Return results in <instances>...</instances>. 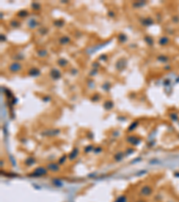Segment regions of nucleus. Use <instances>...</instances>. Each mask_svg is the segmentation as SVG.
Instances as JSON below:
<instances>
[{"instance_id": "1", "label": "nucleus", "mask_w": 179, "mask_h": 202, "mask_svg": "<svg viewBox=\"0 0 179 202\" xmlns=\"http://www.w3.org/2000/svg\"><path fill=\"white\" fill-rule=\"evenodd\" d=\"M23 68V66L19 62H13V63L10 64L9 67H8V69L12 72V73H17V72H20Z\"/></svg>"}, {"instance_id": "2", "label": "nucleus", "mask_w": 179, "mask_h": 202, "mask_svg": "<svg viewBox=\"0 0 179 202\" xmlns=\"http://www.w3.org/2000/svg\"><path fill=\"white\" fill-rule=\"evenodd\" d=\"M45 174H47V169L44 167H39L32 173V176H36V177L45 175Z\"/></svg>"}, {"instance_id": "3", "label": "nucleus", "mask_w": 179, "mask_h": 202, "mask_svg": "<svg viewBox=\"0 0 179 202\" xmlns=\"http://www.w3.org/2000/svg\"><path fill=\"white\" fill-rule=\"evenodd\" d=\"M153 23H154L153 19L151 18V17H150V16L141 19V24H143V25H144V26L151 25V24H153Z\"/></svg>"}, {"instance_id": "4", "label": "nucleus", "mask_w": 179, "mask_h": 202, "mask_svg": "<svg viewBox=\"0 0 179 202\" xmlns=\"http://www.w3.org/2000/svg\"><path fill=\"white\" fill-rule=\"evenodd\" d=\"M50 76L54 80H57V79H59L61 77V73L57 68H52L51 71H50Z\"/></svg>"}, {"instance_id": "5", "label": "nucleus", "mask_w": 179, "mask_h": 202, "mask_svg": "<svg viewBox=\"0 0 179 202\" xmlns=\"http://www.w3.org/2000/svg\"><path fill=\"white\" fill-rule=\"evenodd\" d=\"M28 75L31 76H38L40 75V70L37 67H32L28 71Z\"/></svg>"}, {"instance_id": "6", "label": "nucleus", "mask_w": 179, "mask_h": 202, "mask_svg": "<svg viewBox=\"0 0 179 202\" xmlns=\"http://www.w3.org/2000/svg\"><path fill=\"white\" fill-rule=\"evenodd\" d=\"M141 193L143 196H149L151 193V188L150 186H143L141 189Z\"/></svg>"}, {"instance_id": "7", "label": "nucleus", "mask_w": 179, "mask_h": 202, "mask_svg": "<svg viewBox=\"0 0 179 202\" xmlns=\"http://www.w3.org/2000/svg\"><path fill=\"white\" fill-rule=\"evenodd\" d=\"M70 42V38L67 36H63L59 39V43L61 45H66Z\"/></svg>"}, {"instance_id": "8", "label": "nucleus", "mask_w": 179, "mask_h": 202, "mask_svg": "<svg viewBox=\"0 0 179 202\" xmlns=\"http://www.w3.org/2000/svg\"><path fill=\"white\" fill-rule=\"evenodd\" d=\"M57 64H58V65H59L60 67H65L67 66L68 61L66 60L65 58H59V59L57 60Z\"/></svg>"}, {"instance_id": "9", "label": "nucleus", "mask_w": 179, "mask_h": 202, "mask_svg": "<svg viewBox=\"0 0 179 202\" xmlns=\"http://www.w3.org/2000/svg\"><path fill=\"white\" fill-rule=\"evenodd\" d=\"M78 149L77 148H75V149H73V151H72V153H71L70 155H69V160H71V161H73V160H74L76 157H77V155H78Z\"/></svg>"}, {"instance_id": "10", "label": "nucleus", "mask_w": 179, "mask_h": 202, "mask_svg": "<svg viewBox=\"0 0 179 202\" xmlns=\"http://www.w3.org/2000/svg\"><path fill=\"white\" fill-rule=\"evenodd\" d=\"M47 167L52 172H57L59 170V166H57V164H56V163H49L47 165Z\"/></svg>"}, {"instance_id": "11", "label": "nucleus", "mask_w": 179, "mask_h": 202, "mask_svg": "<svg viewBox=\"0 0 179 202\" xmlns=\"http://www.w3.org/2000/svg\"><path fill=\"white\" fill-rule=\"evenodd\" d=\"M145 5H146L145 1H136V2H134L133 4H132V6H133L134 8H140Z\"/></svg>"}, {"instance_id": "12", "label": "nucleus", "mask_w": 179, "mask_h": 202, "mask_svg": "<svg viewBox=\"0 0 179 202\" xmlns=\"http://www.w3.org/2000/svg\"><path fill=\"white\" fill-rule=\"evenodd\" d=\"M169 42V40L167 38L166 36H163L161 37L160 39H159V40H158V43H159V45H162V46H165V45H167V43Z\"/></svg>"}, {"instance_id": "13", "label": "nucleus", "mask_w": 179, "mask_h": 202, "mask_svg": "<svg viewBox=\"0 0 179 202\" xmlns=\"http://www.w3.org/2000/svg\"><path fill=\"white\" fill-rule=\"evenodd\" d=\"M28 14H29L28 11L26 10H21L17 13V16L20 17V18H25L26 16H28Z\"/></svg>"}, {"instance_id": "14", "label": "nucleus", "mask_w": 179, "mask_h": 202, "mask_svg": "<svg viewBox=\"0 0 179 202\" xmlns=\"http://www.w3.org/2000/svg\"><path fill=\"white\" fill-rule=\"evenodd\" d=\"M117 40H118V41L119 42H125L126 41V40H127V36L125 35V34L124 33H119L118 34V36H117Z\"/></svg>"}, {"instance_id": "15", "label": "nucleus", "mask_w": 179, "mask_h": 202, "mask_svg": "<svg viewBox=\"0 0 179 202\" xmlns=\"http://www.w3.org/2000/svg\"><path fill=\"white\" fill-rule=\"evenodd\" d=\"M28 25H29V27H30L31 29H34V28H35V27L38 25V22L35 21V20H33V19H31V20H30V21H29Z\"/></svg>"}, {"instance_id": "16", "label": "nucleus", "mask_w": 179, "mask_h": 202, "mask_svg": "<svg viewBox=\"0 0 179 202\" xmlns=\"http://www.w3.org/2000/svg\"><path fill=\"white\" fill-rule=\"evenodd\" d=\"M144 40H145L146 43H147L148 45H150V46H152L154 43L153 39H152L151 36H145L144 37Z\"/></svg>"}, {"instance_id": "17", "label": "nucleus", "mask_w": 179, "mask_h": 202, "mask_svg": "<svg viewBox=\"0 0 179 202\" xmlns=\"http://www.w3.org/2000/svg\"><path fill=\"white\" fill-rule=\"evenodd\" d=\"M10 25L13 28H18L20 25H21V24H20V22L17 21V20H12V21L10 22Z\"/></svg>"}, {"instance_id": "18", "label": "nucleus", "mask_w": 179, "mask_h": 202, "mask_svg": "<svg viewBox=\"0 0 179 202\" xmlns=\"http://www.w3.org/2000/svg\"><path fill=\"white\" fill-rule=\"evenodd\" d=\"M104 107L106 108L107 110H110L112 107H113V102L111 101H107L105 103H104Z\"/></svg>"}, {"instance_id": "19", "label": "nucleus", "mask_w": 179, "mask_h": 202, "mask_svg": "<svg viewBox=\"0 0 179 202\" xmlns=\"http://www.w3.org/2000/svg\"><path fill=\"white\" fill-rule=\"evenodd\" d=\"M31 7H32L33 10H39V9H40V5H39V3L33 2L31 4Z\"/></svg>"}, {"instance_id": "20", "label": "nucleus", "mask_w": 179, "mask_h": 202, "mask_svg": "<svg viewBox=\"0 0 179 202\" xmlns=\"http://www.w3.org/2000/svg\"><path fill=\"white\" fill-rule=\"evenodd\" d=\"M64 24H65L64 21H61V20H57L54 22V25H56L57 27H62Z\"/></svg>"}, {"instance_id": "21", "label": "nucleus", "mask_w": 179, "mask_h": 202, "mask_svg": "<svg viewBox=\"0 0 179 202\" xmlns=\"http://www.w3.org/2000/svg\"><path fill=\"white\" fill-rule=\"evenodd\" d=\"M38 55H39V57H45V56L48 55V51L46 50H39Z\"/></svg>"}, {"instance_id": "22", "label": "nucleus", "mask_w": 179, "mask_h": 202, "mask_svg": "<svg viewBox=\"0 0 179 202\" xmlns=\"http://www.w3.org/2000/svg\"><path fill=\"white\" fill-rule=\"evenodd\" d=\"M158 60L161 61V62H166V61H167V57H164V56H158Z\"/></svg>"}, {"instance_id": "23", "label": "nucleus", "mask_w": 179, "mask_h": 202, "mask_svg": "<svg viewBox=\"0 0 179 202\" xmlns=\"http://www.w3.org/2000/svg\"><path fill=\"white\" fill-rule=\"evenodd\" d=\"M136 126H137V122H134V123H133V125H131V126H130V128H129V130H128V131H132V129H134L135 128H136Z\"/></svg>"}, {"instance_id": "24", "label": "nucleus", "mask_w": 179, "mask_h": 202, "mask_svg": "<svg viewBox=\"0 0 179 202\" xmlns=\"http://www.w3.org/2000/svg\"><path fill=\"white\" fill-rule=\"evenodd\" d=\"M107 14H108L109 17H115V13L114 12H112V11H109Z\"/></svg>"}, {"instance_id": "25", "label": "nucleus", "mask_w": 179, "mask_h": 202, "mask_svg": "<svg viewBox=\"0 0 179 202\" xmlns=\"http://www.w3.org/2000/svg\"><path fill=\"white\" fill-rule=\"evenodd\" d=\"M65 158H66V156H65H65H63L62 158H60L59 163H64V162L65 161Z\"/></svg>"}, {"instance_id": "26", "label": "nucleus", "mask_w": 179, "mask_h": 202, "mask_svg": "<svg viewBox=\"0 0 179 202\" xmlns=\"http://www.w3.org/2000/svg\"><path fill=\"white\" fill-rule=\"evenodd\" d=\"M1 40H2V41H3V40H5V35H1Z\"/></svg>"}]
</instances>
